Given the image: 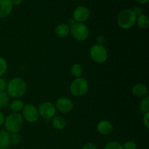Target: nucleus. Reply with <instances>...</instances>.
Returning a JSON list of instances; mask_svg holds the SVG:
<instances>
[{
    "label": "nucleus",
    "mask_w": 149,
    "mask_h": 149,
    "mask_svg": "<svg viewBox=\"0 0 149 149\" xmlns=\"http://www.w3.org/2000/svg\"><path fill=\"white\" fill-rule=\"evenodd\" d=\"M13 3L11 0H0V18H5L13 11Z\"/></svg>",
    "instance_id": "11"
},
{
    "label": "nucleus",
    "mask_w": 149,
    "mask_h": 149,
    "mask_svg": "<svg viewBox=\"0 0 149 149\" xmlns=\"http://www.w3.org/2000/svg\"><path fill=\"white\" fill-rule=\"evenodd\" d=\"M113 130V125L109 120H101L97 125V130L100 135H109L110 133H111Z\"/></svg>",
    "instance_id": "12"
},
{
    "label": "nucleus",
    "mask_w": 149,
    "mask_h": 149,
    "mask_svg": "<svg viewBox=\"0 0 149 149\" xmlns=\"http://www.w3.org/2000/svg\"><path fill=\"white\" fill-rule=\"evenodd\" d=\"M10 144L14 146H17L21 143V136L18 132L16 133H11L10 135Z\"/></svg>",
    "instance_id": "22"
},
{
    "label": "nucleus",
    "mask_w": 149,
    "mask_h": 149,
    "mask_svg": "<svg viewBox=\"0 0 149 149\" xmlns=\"http://www.w3.org/2000/svg\"><path fill=\"white\" fill-rule=\"evenodd\" d=\"M0 149H8V148H0Z\"/></svg>",
    "instance_id": "35"
},
{
    "label": "nucleus",
    "mask_w": 149,
    "mask_h": 149,
    "mask_svg": "<svg viewBox=\"0 0 149 149\" xmlns=\"http://www.w3.org/2000/svg\"><path fill=\"white\" fill-rule=\"evenodd\" d=\"M52 126L55 129L58 130H62L66 126V122L65 119L60 116H55L52 118Z\"/></svg>",
    "instance_id": "16"
},
{
    "label": "nucleus",
    "mask_w": 149,
    "mask_h": 149,
    "mask_svg": "<svg viewBox=\"0 0 149 149\" xmlns=\"http://www.w3.org/2000/svg\"><path fill=\"white\" fill-rule=\"evenodd\" d=\"M7 68H8V65L6 60L2 57H0V77H2L7 72Z\"/></svg>",
    "instance_id": "23"
},
{
    "label": "nucleus",
    "mask_w": 149,
    "mask_h": 149,
    "mask_svg": "<svg viewBox=\"0 0 149 149\" xmlns=\"http://www.w3.org/2000/svg\"><path fill=\"white\" fill-rule=\"evenodd\" d=\"M106 37H105L103 35H99L97 38H96V42H97V45H103L106 42Z\"/></svg>",
    "instance_id": "28"
},
{
    "label": "nucleus",
    "mask_w": 149,
    "mask_h": 149,
    "mask_svg": "<svg viewBox=\"0 0 149 149\" xmlns=\"http://www.w3.org/2000/svg\"><path fill=\"white\" fill-rule=\"evenodd\" d=\"M24 106L25 104L23 101L19 99H16L10 103V109L13 111V113H19L20 111H22Z\"/></svg>",
    "instance_id": "18"
},
{
    "label": "nucleus",
    "mask_w": 149,
    "mask_h": 149,
    "mask_svg": "<svg viewBox=\"0 0 149 149\" xmlns=\"http://www.w3.org/2000/svg\"><path fill=\"white\" fill-rule=\"evenodd\" d=\"M70 33L77 41L84 42L88 39L90 36V30L84 23H75L70 27Z\"/></svg>",
    "instance_id": "4"
},
{
    "label": "nucleus",
    "mask_w": 149,
    "mask_h": 149,
    "mask_svg": "<svg viewBox=\"0 0 149 149\" xmlns=\"http://www.w3.org/2000/svg\"><path fill=\"white\" fill-rule=\"evenodd\" d=\"M136 23L138 27L141 29H147L149 26V18L145 14H141L137 16Z\"/></svg>",
    "instance_id": "17"
},
{
    "label": "nucleus",
    "mask_w": 149,
    "mask_h": 149,
    "mask_svg": "<svg viewBox=\"0 0 149 149\" xmlns=\"http://www.w3.org/2000/svg\"><path fill=\"white\" fill-rule=\"evenodd\" d=\"M39 116L45 119H52L54 116H56L57 109L55 104L49 101L43 102L39 106Z\"/></svg>",
    "instance_id": "8"
},
{
    "label": "nucleus",
    "mask_w": 149,
    "mask_h": 149,
    "mask_svg": "<svg viewBox=\"0 0 149 149\" xmlns=\"http://www.w3.org/2000/svg\"><path fill=\"white\" fill-rule=\"evenodd\" d=\"M137 15L132 10L125 9L122 10L117 16V23L123 29H130L136 23Z\"/></svg>",
    "instance_id": "3"
},
{
    "label": "nucleus",
    "mask_w": 149,
    "mask_h": 149,
    "mask_svg": "<svg viewBox=\"0 0 149 149\" xmlns=\"http://www.w3.org/2000/svg\"><path fill=\"white\" fill-rule=\"evenodd\" d=\"M75 23H76V21L74 20V18H73V17L72 18H69L68 20V25L70 26V27H71V26H73V25H74Z\"/></svg>",
    "instance_id": "33"
},
{
    "label": "nucleus",
    "mask_w": 149,
    "mask_h": 149,
    "mask_svg": "<svg viewBox=\"0 0 149 149\" xmlns=\"http://www.w3.org/2000/svg\"><path fill=\"white\" fill-rule=\"evenodd\" d=\"M90 17V11L87 7L79 6L76 7L73 13V18L76 23H83L87 21Z\"/></svg>",
    "instance_id": "10"
},
{
    "label": "nucleus",
    "mask_w": 149,
    "mask_h": 149,
    "mask_svg": "<svg viewBox=\"0 0 149 149\" xmlns=\"http://www.w3.org/2000/svg\"><path fill=\"white\" fill-rule=\"evenodd\" d=\"M132 93L136 97H143L148 94V87L146 84L138 83L132 87Z\"/></svg>",
    "instance_id": "13"
},
{
    "label": "nucleus",
    "mask_w": 149,
    "mask_h": 149,
    "mask_svg": "<svg viewBox=\"0 0 149 149\" xmlns=\"http://www.w3.org/2000/svg\"><path fill=\"white\" fill-rule=\"evenodd\" d=\"M132 11L135 13V14L137 16L143 14V9L141 6H135L133 9H132Z\"/></svg>",
    "instance_id": "29"
},
{
    "label": "nucleus",
    "mask_w": 149,
    "mask_h": 149,
    "mask_svg": "<svg viewBox=\"0 0 149 149\" xmlns=\"http://www.w3.org/2000/svg\"><path fill=\"white\" fill-rule=\"evenodd\" d=\"M89 89V83L83 77L76 78L71 82L70 86V92L71 95L76 97H81L87 93Z\"/></svg>",
    "instance_id": "5"
},
{
    "label": "nucleus",
    "mask_w": 149,
    "mask_h": 149,
    "mask_svg": "<svg viewBox=\"0 0 149 149\" xmlns=\"http://www.w3.org/2000/svg\"><path fill=\"white\" fill-rule=\"evenodd\" d=\"M10 135V134L7 131L4 130H0V148H7L11 145Z\"/></svg>",
    "instance_id": "15"
},
{
    "label": "nucleus",
    "mask_w": 149,
    "mask_h": 149,
    "mask_svg": "<svg viewBox=\"0 0 149 149\" xmlns=\"http://www.w3.org/2000/svg\"><path fill=\"white\" fill-rule=\"evenodd\" d=\"M23 118L19 113H12L4 119V125L5 130L9 133H16L22 129L23 125Z\"/></svg>",
    "instance_id": "2"
},
{
    "label": "nucleus",
    "mask_w": 149,
    "mask_h": 149,
    "mask_svg": "<svg viewBox=\"0 0 149 149\" xmlns=\"http://www.w3.org/2000/svg\"><path fill=\"white\" fill-rule=\"evenodd\" d=\"M27 84L26 81L20 77H15L7 82V93L10 97L20 98L26 93Z\"/></svg>",
    "instance_id": "1"
},
{
    "label": "nucleus",
    "mask_w": 149,
    "mask_h": 149,
    "mask_svg": "<svg viewBox=\"0 0 149 149\" xmlns=\"http://www.w3.org/2000/svg\"><path fill=\"white\" fill-rule=\"evenodd\" d=\"M55 106L57 110L63 113H69L74 109V103L67 97H58L55 102Z\"/></svg>",
    "instance_id": "9"
},
{
    "label": "nucleus",
    "mask_w": 149,
    "mask_h": 149,
    "mask_svg": "<svg viewBox=\"0 0 149 149\" xmlns=\"http://www.w3.org/2000/svg\"><path fill=\"white\" fill-rule=\"evenodd\" d=\"M4 119H5V117H4V115L3 114L2 112L0 111V127H1V125H4Z\"/></svg>",
    "instance_id": "31"
},
{
    "label": "nucleus",
    "mask_w": 149,
    "mask_h": 149,
    "mask_svg": "<svg viewBox=\"0 0 149 149\" xmlns=\"http://www.w3.org/2000/svg\"><path fill=\"white\" fill-rule=\"evenodd\" d=\"M123 149H137V145L134 141H128L122 145Z\"/></svg>",
    "instance_id": "25"
},
{
    "label": "nucleus",
    "mask_w": 149,
    "mask_h": 149,
    "mask_svg": "<svg viewBox=\"0 0 149 149\" xmlns=\"http://www.w3.org/2000/svg\"><path fill=\"white\" fill-rule=\"evenodd\" d=\"M10 103V97L6 92L0 93V109L7 108Z\"/></svg>",
    "instance_id": "20"
},
{
    "label": "nucleus",
    "mask_w": 149,
    "mask_h": 149,
    "mask_svg": "<svg viewBox=\"0 0 149 149\" xmlns=\"http://www.w3.org/2000/svg\"><path fill=\"white\" fill-rule=\"evenodd\" d=\"M135 1H136L137 2L140 3V4H147V3L148 2L149 0H135Z\"/></svg>",
    "instance_id": "34"
},
{
    "label": "nucleus",
    "mask_w": 149,
    "mask_h": 149,
    "mask_svg": "<svg viewBox=\"0 0 149 149\" xmlns=\"http://www.w3.org/2000/svg\"><path fill=\"white\" fill-rule=\"evenodd\" d=\"M140 110L143 113H146L149 112V97L148 96H145L141 100L140 103Z\"/></svg>",
    "instance_id": "21"
},
{
    "label": "nucleus",
    "mask_w": 149,
    "mask_h": 149,
    "mask_svg": "<svg viewBox=\"0 0 149 149\" xmlns=\"http://www.w3.org/2000/svg\"><path fill=\"white\" fill-rule=\"evenodd\" d=\"M104 149H123L122 145L117 141H111L105 146Z\"/></svg>",
    "instance_id": "24"
},
{
    "label": "nucleus",
    "mask_w": 149,
    "mask_h": 149,
    "mask_svg": "<svg viewBox=\"0 0 149 149\" xmlns=\"http://www.w3.org/2000/svg\"><path fill=\"white\" fill-rule=\"evenodd\" d=\"M55 33L59 37H66L70 33V26L66 23H61L55 27Z\"/></svg>",
    "instance_id": "14"
},
{
    "label": "nucleus",
    "mask_w": 149,
    "mask_h": 149,
    "mask_svg": "<svg viewBox=\"0 0 149 149\" xmlns=\"http://www.w3.org/2000/svg\"><path fill=\"white\" fill-rule=\"evenodd\" d=\"M11 1H12V3H13V5L18 6L21 4L22 1H23V0H11Z\"/></svg>",
    "instance_id": "32"
},
{
    "label": "nucleus",
    "mask_w": 149,
    "mask_h": 149,
    "mask_svg": "<svg viewBox=\"0 0 149 149\" xmlns=\"http://www.w3.org/2000/svg\"><path fill=\"white\" fill-rule=\"evenodd\" d=\"M91 59L97 63H103L108 59V52L103 45L95 44L90 49Z\"/></svg>",
    "instance_id": "6"
},
{
    "label": "nucleus",
    "mask_w": 149,
    "mask_h": 149,
    "mask_svg": "<svg viewBox=\"0 0 149 149\" xmlns=\"http://www.w3.org/2000/svg\"><path fill=\"white\" fill-rule=\"evenodd\" d=\"M143 125L147 129L149 128V112H146L144 113L143 118Z\"/></svg>",
    "instance_id": "27"
},
{
    "label": "nucleus",
    "mask_w": 149,
    "mask_h": 149,
    "mask_svg": "<svg viewBox=\"0 0 149 149\" xmlns=\"http://www.w3.org/2000/svg\"><path fill=\"white\" fill-rule=\"evenodd\" d=\"M22 116L23 120H26L29 123H35L39 118V113L38 109L32 103H28L25 105L22 110Z\"/></svg>",
    "instance_id": "7"
},
{
    "label": "nucleus",
    "mask_w": 149,
    "mask_h": 149,
    "mask_svg": "<svg viewBox=\"0 0 149 149\" xmlns=\"http://www.w3.org/2000/svg\"><path fill=\"white\" fill-rule=\"evenodd\" d=\"M71 73L73 77L75 78H79V77H81L84 73V68L81 64L75 63L71 66Z\"/></svg>",
    "instance_id": "19"
},
{
    "label": "nucleus",
    "mask_w": 149,
    "mask_h": 149,
    "mask_svg": "<svg viewBox=\"0 0 149 149\" xmlns=\"http://www.w3.org/2000/svg\"><path fill=\"white\" fill-rule=\"evenodd\" d=\"M82 149H97L96 146L93 143H87L83 146Z\"/></svg>",
    "instance_id": "30"
},
{
    "label": "nucleus",
    "mask_w": 149,
    "mask_h": 149,
    "mask_svg": "<svg viewBox=\"0 0 149 149\" xmlns=\"http://www.w3.org/2000/svg\"><path fill=\"white\" fill-rule=\"evenodd\" d=\"M7 82L4 79L0 77V93H4L7 90Z\"/></svg>",
    "instance_id": "26"
}]
</instances>
